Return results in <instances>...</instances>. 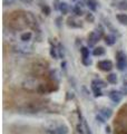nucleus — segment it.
Returning a JSON list of instances; mask_svg holds the SVG:
<instances>
[{"label": "nucleus", "instance_id": "20e7f679", "mask_svg": "<svg viewBox=\"0 0 127 134\" xmlns=\"http://www.w3.org/2000/svg\"><path fill=\"white\" fill-rule=\"evenodd\" d=\"M103 36H104L103 28H101V27H97L95 30H93L89 35H88V40H87L88 46H89V47H94V46L98 43L99 39Z\"/></svg>", "mask_w": 127, "mask_h": 134}, {"label": "nucleus", "instance_id": "f8f14e48", "mask_svg": "<svg viewBox=\"0 0 127 134\" xmlns=\"http://www.w3.org/2000/svg\"><path fill=\"white\" fill-rule=\"evenodd\" d=\"M104 39H105V44L107 45V46H113V45H115V43H116V37L114 36V35H107V36H105Z\"/></svg>", "mask_w": 127, "mask_h": 134}, {"label": "nucleus", "instance_id": "4be33fe9", "mask_svg": "<svg viewBox=\"0 0 127 134\" xmlns=\"http://www.w3.org/2000/svg\"><path fill=\"white\" fill-rule=\"evenodd\" d=\"M120 10H127V0H119L116 6Z\"/></svg>", "mask_w": 127, "mask_h": 134}, {"label": "nucleus", "instance_id": "473e14b6", "mask_svg": "<svg viewBox=\"0 0 127 134\" xmlns=\"http://www.w3.org/2000/svg\"><path fill=\"white\" fill-rule=\"evenodd\" d=\"M71 1H76V0H71Z\"/></svg>", "mask_w": 127, "mask_h": 134}, {"label": "nucleus", "instance_id": "2eb2a0df", "mask_svg": "<svg viewBox=\"0 0 127 134\" xmlns=\"http://www.w3.org/2000/svg\"><path fill=\"white\" fill-rule=\"evenodd\" d=\"M31 38H32V34L30 31H25L21 34V36H20V39L22 40L24 43H28Z\"/></svg>", "mask_w": 127, "mask_h": 134}, {"label": "nucleus", "instance_id": "6e6552de", "mask_svg": "<svg viewBox=\"0 0 127 134\" xmlns=\"http://www.w3.org/2000/svg\"><path fill=\"white\" fill-rule=\"evenodd\" d=\"M97 67L103 72H111L113 69V63L108 59H104L97 63Z\"/></svg>", "mask_w": 127, "mask_h": 134}, {"label": "nucleus", "instance_id": "72a5a7b5", "mask_svg": "<svg viewBox=\"0 0 127 134\" xmlns=\"http://www.w3.org/2000/svg\"><path fill=\"white\" fill-rule=\"evenodd\" d=\"M126 85H127V83H126Z\"/></svg>", "mask_w": 127, "mask_h": 134}, {"label": "nucleus", "instance_id": "b1692460", "mask_svg": "<svg viewBox=\"0 0 127 134\" xmlns=\"http://www.w3.org/2000/svg\"><path fill=\"white\" fill-rule=\"evenodd\" d=\"M41 12L44 14L45 16H49L50 12H51V9H50V7L48 5H41Z\"/></svg>", "mask_w": 127, "mask_h": 134}, {"label": "nucleus", "instance_id": "6ab92c4d", "mask_svg": "<svg viewBox=\"0 0 127 134\" xmlns=\"http://www.w3.org/2000/svg\"><path fill=\"white\" fill-rule=\"evenodd\" d=\"M80 5H83V3H77V5H76L75 7H74V14L76 15V16H82L83 14H84V11H83V8H82V6Z\"/></svg>", "mask_w": 127, "mask_h": 134}, {"label": "nucleus", "instance_id": "bb28decb", "mask_svg": "<svg viewBox=\"0 0 127 134\" xmlns=\"http://www.w3.org/2000/svg\"><path fill=\"white\" fill-rule=\"evenodd\" d=\"M58 56L60 58H63L65 57V50H63V46L61 44H58Z\"/></svg>", "mask_w": 127, "mask_h": 134}, {"label": "nucleus", "instance_id": "ddd939ff", "mask_svg": "<svg viewBox=\"0 0 127 134\" xmlns=\"http://www.w3.org/2000/svg\"><path fill=\"white\" fill-rule=\"evenodd\" d=\"M99 114L101 116H104V119H109V117L112 116L113 114V112L111 108H107V107H103V108H100V112H99Z\"/></svg>", "mask_w": 127, "mask_h": 134}, {"label": "nucleus", "instance_id": "c85d7f7f", "mask_svg": "<svg viewBox=\"0 0 127 134\" xmlns=\"http://www.w3.org/2000/svg\"><path fill=\"white\" fill-rule=\"evenodd\" d=\"M16 2V0H2L3 6H11Z\"/></svg>", "mask_w": 127, "mask_h": 134}, {"label": "nucleus", "instance_id": "a878e982", "mask_svg": "<svg viewBox=\"0 0 127 134\" xmlns=\"http://www.w3.org/2000/svg\"><path fill=\"white\" fill-rule=\"evenodd\" d=\"M50 56H51L53 58H55V59H57V58L59 57L58 56V54H57V49H56V47H55V46H53L51 45V48H50Z\"/></svg>", "mask_w": 127, "mask_h": 134}, {"label": "nucleus", "instance_id": "2f4dec72", "mask_svg": "<svg viewBox=\"0 0 127 134\" xmlns=\"http://www.w3.org/2000/svg\"><path fill=\"white\" fill-rule=\"evenodd\" d=\"M61 67H62V68H66V62L61 63Z\"/></svg>", "mask_w": 127, "mask_h": 134}, {"label": "nucleus", "instance_id": "393cba45", "mask_svg": "<svg viewBox=\"0 0 127 134\" xmlns=\"http://www.w3.org/2000/svg\"><path fill=\"white\" fill-rule=\"evenodd\" d=\"M91 90H93V92H94V95L96 96V97H99V96L103 95V93H101V91H100L99 87H96L94 85H91Z\"/></svg>", "mask_w": 127, "mask_h": 134}, {"label": "nucleus", "instance_id": "dca6fc26", "mask_svg": "<svg viewBox=\"0 0 127 134\" xmlns=\"http://www.w3.org/2000/svg\"><path fill=\"white\" fill-rule=\"evenodd\" d=\"M87 7L89 8V10L96 11L97 7H98V2H97V0H87Z\"/></svg>", "mask_w": 127, "mask_h": 134}, {"label": "nucleus", "instance_id": "f257e3e1", "mask_svg": "<svg viewBox=\"0 0 127 134\" xmlns=\"http://www.w3.org/2000/svg\"><path fill=\"white\" fill-rule=\"evenodd\" d=\"M8 25L15 30H21L28 27L26 11H14L8 17Z\"/></svg>", "mask_w": 127, "mask_h": 134}, {"label": "nucleus", "instance_id": "a211bd4d", "mask_svg": "<svg viewBox=\"0 0 127 134\" xmlns=\"http://www.w3.org/2000/svg\"><path fill=\"white\" fill-rule=\"evenodd\" d=\"M80 54H82V59H87V58H89V49L87 47H82L80 48Z\"/></svg>", "mask_w": 127, "mask_h": 134}, {"label": "nucleus", "instance_id": "4468645a", "mask_svg": "<svg viewBox=\"0 0 127 134\" xmlns=\"http://www.w3.org/2000/svg\"><path fill=\"white\" fill-rule=\"evenodd\" d=\"M116 18L119 24L124 25V26H127V14H118V15H116Z\"/></svg>", "mask_w": 127, "mask_h": 134}, {"label": "nucleus", "instance_id": "5701e85b", "mask_svg": "<svg viewBox=\"0 0 127 134\" xmlns=\"http://www.w3.org/2000/svg\"><path fill=\"white\" fill-rule=\"evenodd\" d=\"M68 5H67L66 2H60V6H59V11L61 12L62 15H66L67 12H68Z\"/></svg>", "mask_w": 127, "mask_h": 134}, {"label": "nucleus", "instance_id": "7c9ffc66", "mask_svg": "<svg viewBox=\"0 0 127 134\" xmlns=\"http://www.w3.org/2000/svg\"><path fill=\"white\" fill-rule=\"evenodd\" d=\"M21 2H24V3H27V5H29V3H31L33 0H20Z\"/></svg>", "mask_w": 127, "mask_h": 134}, {"label": "nucleus", "instance_id": "412c9836", "mask_svg": "<svg viewBox=\"0 0 127 134\" xmlns=\"http://www.w3.org/2000/svg\"><path fill=\"white\" fill-rule=\"evenodd\" d=\"M105 54V49L104 47H96L93 50V55L94 56H103Z\"/></svg>", "mask_w": 127, "mask_h": 134}, {"label": "nucleus", "instance_id": "f03ea898", "mask_svg": "<svg viewBox=\"0 0 127 134\" xmlns=\"http://www.w3.org/2000/svg\"><path fill=\"white\" fill-rule=\"evenodd\" d=\"M47 68H48V63L42 59H37L31 64V73L36 75V76H44Z\"/></svg>", "mask_w": 127, "mask_h": 134}, {"label": "nucleus", "instance_id": "9b49d317", "mask_svg": "<svg viewBox=\"0 0 127 134\" xmlns=\"http://www.w3.org/2000/svg\"><path fill=\"white\" fill-rule=\"evenodd\" d=\"M67 26L70 28H82L83 25H82V21L76 20L74 17H69V18L67 19Z\"/></svg>", "mask_w": 127, "mask_h": 134}, {"label": "nucleus", "instance_id": "c756f323", "mask_svg": "<svg viewBox=\"0 0 127 134\" xmlns=\"http://www.w3.org/2000/svg\"><path fill=\"white\" fill-rule=\"evenodd\" d=\"M82 62H83V64L85 66H89V65H91V63H93L90 58H87V59H82Z\"/></svg>", "mask_w": 127, "mask_h": 134}, {"label": "nucleus", "instance_id": "0eeeda50", "mask_svg": "<svg viewBox=\"0 0 127 134\" xmlns=\"http://www.w3.org/2000/svg\"><path fill=\"white\" fill-rule=\"evenodd\" d=\"M38 86L39 85H37L36 79H33V78H26L22 82V88L26 90V91H29V92L37 90Z\"/></svg>", "mask_w": 127, "mask_h": 134}, {"label": "nucleus", "instance_id": "423d86ee", "mask_svg": "<svg viewBox=\"0 0 127 134\" xmlns=\"http://www.w3.org/2000/svg\"><path fill=\"white\" fill-rule=\"evenodd\" d=\"M116 58H117V68L119 70H124L126 68L127 65V57L126 54L124 52H118L116 54Z\"/></svg>", "mask_w": 127, "mask_h": 134}, {"label": "nucleus", "instance_id": "cd10ccee", "mask_svg": "<svg viewBox=\"0 0 127 134\" xmlns=\"http://www.w3.org/2000/svg\"><path fill=\"white\" fill-rule=\"evenodd\" d=\"M86 20L88 23H94L95 21V16L94 14H91V12H88V14H86Z\"/></svg>", "mask_w": 127, "mask_h": 134}, {"label": "nucleus", "instance_id": "aec40b11", "mask_svg": "<svg viewBox=\"0 0 127 134\" xmlns=\"http://www.w3.org/2000/svg\"><path fill=\"white\" fill-rule=\"evenodd\" d=\"M117 75L114 74V73H111L109 75H107V82L109 84H116L117 83Z\"/></svg>", "mask_w": 127, "mask_h": 134}, {"label": "nucleus", "instance_id": "9d476101", "mask_svg": "<svg viewBox=\"0 0 127 134\" xmlns=\"http://www.w3.org/2000/svg\"><path fill=\"white\" fill-rule=\"evenodd\" d=\"M108 96H109V98H111L114 103H119L120 100H122V98H123V93L122 92H119V91H111L109 92V94H108Z\"/></svg>", "mask_w": 127, "mask_h": 134}, {"label": "nucleus", "instance_id": "1a4fd4ad", "mask_svg": "<svg viewBox=\"0 0 127 134\" xmlns=\"http://www.w3.org/2000/svg\"><path fill=\"white\" fill-rule=\"evenodd\" d=\"M26 16H27V21H28V27H30L31 29H38V23L36 17L33 16L32 12L30 11H26Z\"/></svg>", "mask_w": 127, "mask_h": 134}, {"label": "nucleus", "instance_id": "7ed1b4c3", "mask_svg": "<svg viewBox=\"0 0 127 134\" xmlns=\"http://www.w3.org/2000/svg\"><path fill=\"white\" fill-rule=\"evenodd\" d=\"M46 131L50 134H67L68 133V127L63 124H59L56 122H50L46 126Z\"/></svg>", "mask_w": 127, "mask_h": 134}, {"label": "nucleus", "instance_id": "f3484780", "mask_svg": "<svg viewBox=\"0 0 127 134\" xmlns=\"http://www.w3.org/2000/svg\"><path fill=\"white\" fill-rule=\"evenodd\" d=\"M91 85H94L96 87H99V88H103V87L107 86V84H106L104 81H101V79H94V81L91 82Z\"/></svg>", "mask_w": 127, "mask_h": 134}, {"label": "nucleus", "instance_id": "39448f33", "mask_svg": "<svg viewBox=\"0 0 127 134\" xmlns=\"http://www.w3.org/2000/svg\"><path fill=\"white\" fill-rule=\"evenodd\" d=\"M14 50L18 54H22V55H31L33 53V46L29 44H19L16 45L14 47Z\"/></svg>", "mask_w": 127, "mask_h": 134}]
</instances>
